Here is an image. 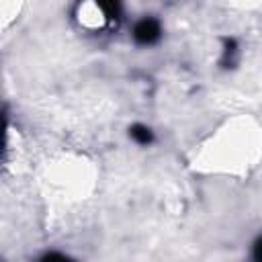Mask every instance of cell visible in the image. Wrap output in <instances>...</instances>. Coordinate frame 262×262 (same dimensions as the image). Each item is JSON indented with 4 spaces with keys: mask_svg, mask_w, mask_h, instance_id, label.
Instances as JSON below:
<instances>
[{
    "mask_svg": "<svg viewBox=\"0 0 262 262\" xmlns=\"http://www.w3.org/2000/svg\"><path fill=\"white\" fill-rule=\"evenodd\" d=\"M160 25H158V20H154V18H143V20H139L137 25H135V29H133V37H135V41L137 43H141V45H149V43H154V41H158L160 39Z\"/></svg>",
    "mask_w": 262,
    "mask_h": 262,
    "instance_id": "cell-1",
    "label": "cell"
},
{
    "mask_svg": "<svg viewBox=\"0 0 262 262\" xmlns=\"http://www.w3.org/2000/svg\"><path fill=\"white\" fill-rule=\"evenodd\" d=\"M131 137H133L137 143L145 145V143L151 141V131H149L147 127H143V125H133V127H131Z\"/></svg>",
    "mask_w": 262,
    "mask_h": 262,
    "instance_id": "cell-2",
    "label": "cell"
},
{
    "mask_svg": "<svg viewBox=\"0 0 262 262\" xmlns=\"http://www.w3.org/2000/svg\"><path fill=\"white\" fill-rule=\"evenodd\" d=\"M100 8L106 12V16H117L119 14V4L117 2H100Z\"/></svg>",
    "mask_w": 262,
    "mask_h": 262,
    "instance_id": "cell-3",
    "label": "cell"
},
{
    "mask_svg": "<svg viewBox=\"0 0 262 262\" xmlns=\"http://www.w3.org/2000/svg\"><path fill=\"white\" fill-rule=\"evenodd\" d=\"M41 262H72V260L66 258V256H61V254H57V252H51V254H45L41 258Z\"/></svg>",
    "mask_w": 262,
    "mask_h": 262,
    "instance_id": "cell-4",
    "label": "cell"
},
{
    "mask_svg": "<svg viewBox=\"0 0 262 262\" xmlns=\"http://www.w3.org/2000/svg\"><path fill=\"white\" fill-rule=\"evenodd\" d=\"M254 262H262V237L254 244Z\"/></svg>",
    "mask_w": 262,
    "mask_h": 262,
    "instance_id": "cell-5",
    "label": "cell"
}]
</instances>
